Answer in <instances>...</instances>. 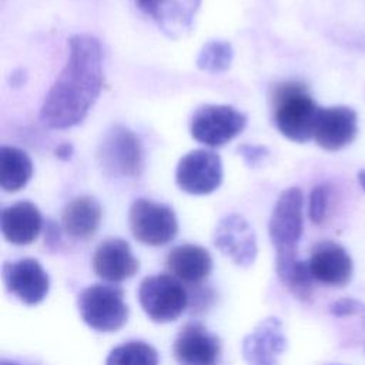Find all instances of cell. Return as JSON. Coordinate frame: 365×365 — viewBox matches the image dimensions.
Listing matches in <instances>:
<instances>
[{"label":"cell","mask_w":365,"mask_h":365,"mask_svg":"<svg viewBox=\"0 0 365 365\" xmlns=\"http://www.w3.org/2000/svg\"><path fill=\"white\" fill-rule=\"evenodd\" d=\"M285 349L282 322L275 317L261 321L242 341V356L248 365H278Z\"/></svg>","instance_id":"5bb4252c"},{"label":"cell","mask_w":365,"mask_h":365,"mask_svg":"<svg viewBox=\"0 0 365 365\" xmlns=\"http://www.w3.org/2000/svg\"><path fill=\"white\" fill-rule=\"evenodd\" d=\"M33 175V163L26 151L17 147L0 148V187L7 192L21 190Z\"/></svg>","instance_id":"44dd1931"},{"label":"cell","mask_w":365,"mask_h":365,"mask_svg":"<svg viewBox=\"0 0 365 365\" xmlns=\"http://www.w3.org/2000/svg\"><path fill=\"white\" fill-rule=\"evenodd\" d=\"M103 171L117 178H135L144 170V150L138 137L124 125L111 127L97 151Z\"/></svg>","instance_id":"5b68a950"},{"label":"cell","mask_w":365,"mask_h":365,"mask_svg":"<svg viewBox=\"0 0 365 365\" xmlns=\"http://www.w3.org/2000/svg\"><path fill=\"white\" fill-rule=\"evenodd\" d=\"M138 259L133 255L127 241L121 238H108L94 251L93 269L97 277L120 282L131 278L138 271Z\"/></svg>","instance_id":"e0dca14e"},{"label":"cell","mask_w":365,"mask_h":365,"mask_svg":"<svg viewBox=\"0 0 365 365\" xmlns=\"http://www.w3.org/2000/svg\"><path fill=\"white\" fill-rule=\"evenodd\" d=\"M247 115L231 106L207 104L191 118L190 131L194 140L207 147H221L235 138L245 127Z\"/></svg>","instance_id":"52a82bcc"},{"label":"cell","mask_w":365,"mask_h":365,"mask_svg":"<svg viewBox=\"0 0 365 365\" xmlns=\"http://www.w3.org/2000/svg\"><path fill=\"white\" fill-rule=\"evenodd\" d=\"M238 154L244 158L248 167H257L268 157L269 151L265 145L255 144H242L238 147Z\"/></svg>","instance_id":"484cf974"},{"label":"cell","mask_w":365,"mask_h":365,"mask_svg":"<svg viewBox=\"0 0 365 365\" xmlns=\"http://www.w3.org/2000/svg\"><path fill=\"white\" fill-rule=\"evenodd\" d=\"M171 38L184 37L192 27L201 0H134Z\"/></svg>","instance_id":"9a60e30c"},{"label":"cell","mask_w":365,"mask_h":365,"mask_svg":"<svg viewBox=\"0 0 365 365\" xmlns=\"http://www.w3.org/2000/svg\"><path fill=\"white\" fill-rule=\"evenodd\" d=\"M103 56L98 40L76 34L68 40V58L46 94L40 120L48 128H70L88 114L103 88Z\"/></svg>","instance_id":"6da1fadb"},{"label":"cell","mask_w":365,"mask_h":365,"mask_svg":"<svg viewBox=\"0 0 365 365\" xmlns=\"http://www.w3.org/2000/svg\"><path fill=\"white\" fill-rule=\"evenodd\" d=\"M130 228L135 240L145 245L168 244L178 231V221L171 207L138 198L130 208Z\"/></svg>","instance_id":"ba28073f"},{"label":"cell","mask_w":365,"mask_h":365,"mask_svg":"<svg viewBox=\"0 0 365 365\" xmlns=\"http://www.w3.org/2000/svg\"><path fill=\"white\" fill-rule=\"evenodd\" d=\"M101 205L90 195L73 198L64 208L61 224L67 235L76 240H87L96 234L101 222Z\"/></svg>","instance_id":"ffe728a7"},{"label":"cell","mask_w":365,"mask_h":365,"mask_svg":"<svg viewBox=\"0 0 365 365\" xmlns=\"http://www.w3.org/2000/svg\"><path fill=\"white\" fill-rule=\"evenodd\" d=\"M175 181L188 194L205 195L215 191L222 181L220 155L208 150L190 151L177 165Z\"/></svg>","instance_id":"9c48e42d"},{"label":"cell","mask_w":365,"mask_h":365,"mask_svg":"<svg viewBox=\"0 0 365 365\" xmlns=\"http://www.w3.org/2000/svg\"><path fill=\"white\" fill-rule=\"evenodd\" d=\"M0 365H20V364H16V362H11V361H4V359H3V361L0 362Z\"/></svg>","instance_id":"f1b7e54d"},{"label":"cell","mask_w":365,"mask_h":365,"mask_svg":"<svg viewBox=\"0 0 365 365\" xmlns=\"http://www.w3.org/2000/svg\"><path fill=\"white\" fill-rule=\"evenodd\" d=\"M214 245L240 267H250L257 257L255 232L240 214H230L218 221Z\"/></svg>","instance_id":"30bf717a"},{"label":"cell","mask_w":365,"mask_h":365,"mask_svg":"<svg viewBox=\"0 0 365 365\" xmlns=\"http://www.w3.org/2000/svg\"><path fill=\"white\" fill-rule=\"evenodd\" d=\"M232 46L224 40L205 43L197 57V67L208 73H222L230 68L232 61Z\"/></svg>","instance_id":"603a6c76"},{"label":"cell","mask_w":365,"mask_h":365,"mask_svg":"<svg viewBox=\"0 0 365 365\" xmlns=\"http://www.w3.org/2000/svg\"><path fill=\"white\" fill-rule=\"evenodd\" d=\"M274 123L291 141L305 143L312 138L318 106L307 87L297 81L279 84L274 91Z\"/></svg>","instance_id":"3957f363"},{"label":"cell","mask_w":365,"mask_h":365,"mask_svg":"<svg viewBox=\"0 0 365 365\" xmlns=\"http://www.w3.org/2000/svg\"><path fill=\"white\" fill-rule=\"evenodd\" d=\"M77 308L83 321L100 332L117 331L128 319L124 291L117 285L94 284L84 288L78 294Z\"/></svg>","instance_id":"277c9868"},{"label":"cell","mask_w":365,"mask_h":365,"mask_svg":"<svg viewBox=\"0 0 365 365\" xmlns=\"http://www.w3.org/2000/svg\"><path fill=\"white\" fill-rule=\"evenodd\" d=\"M3 281L9 292L26 305L41 302L50 287L48 275L37 259L23 258L3 265Z\"/></svg>","instance_id":"4fadbf2b"},{"label":"cell","mask_w":365,"mask_h":365,"mask_svg":"<svg viewBox=\"0 0 365 365\" xmlns=\"http://www.w3.org/2000/svg\"><path fill=\"white\" fill-rule=\"evenodd\" d=\"M73 155V145L70 143H61L57 148H56V157L63 160V161H67L70 160Z\"/></svg>","instance_id":"4316f807"},{"label":"cell","mask_w":365,"mask_h":365,"mask_svg":"<svg viewBox=\"0 0 365 365\" xmlns=\"http://www.w3.org/2000/svg\"><path fill=\"white\" fill-rule=\"evenodd\" d=\"M302 205V191L291 187L281 192L269 218L268 232L277 252L275 269L282 284L288 281L299 262L297 247L304 228Z\"/></svg>","instance_id":"7a4b0ae2"},{"label":"cell","mask_w":365,"mask_h":365,"mask_svg":"<svg viewBox=\"0 0 365 365\" xmlns=\"http://www.w3.org/2000/svg\"><path fill=\"white\" fill-rule=\"evenodd\" d=\"M138 299L147 317L158 324L175 321L188 305V294L173 275L147 277L138 288Z\"/></svg>","instance_id":"8992f818"},{"label":"cell","mask_w":365,"mask_h":365,"mask_svg":"<svg viewBox=\"0 0 365 365\" xmlns=\"http://www.w3.org/2000/svg\"><path fill=\"white\" fill-rule=\"evenodd\" d=\"M106 365H158V354L150 344L130 341L113 348Z\"/></svg>","instance_id":"7402d4cb"},{"label":"cell","mask_w":365,"mask_h":365,"mask_svg":"<svg viewBox=\"0 0 365 365\" xmlns=\"http://www.w3.org/2000/svg\"><path fill=\"white\" fill-rule=\"evenodd\" d=\"M329 312L335 317H352L365 314V305L354 298H342L329 305Z\"/></svg>","instance_id":"d4e9b609"},{"label":"cell","mask_w":365,"mask_h":365,"mask_svg":"<svg viewBox=\"0 0 365 365\" xmlns=\"http://www.w3.org/2000/svg\"><path fill=\"white\" fill-rule=\"evenodd\" d=\"M358 182H359L361 188L365 191V168L358 173Z\"/></svg>","instance_id":"83f0119b"},{"label":"cell","mask_w":365,"mask_h":365,"mask_svg":"<svg viewBox=\"0 0 365 365\" xmlns=\"http://www.w3.org/2000/svg\"><path fill=\"white\" fill-rule=\"evenodd\" d=\"M307 262L314 281L329 287H344L352 277V259L349 254L342 245L334 241L317 244Z\"/></svg>","instance_id":"2e32d148"},{"label":"cell","mask_w":365,"mask_h":365,"mask_svg":"<svg viewBox=\"0 0 365 365\" xmlns=\"http://www.w3.org/2000/svg\"><path fill=\"white\" fill-rule=\"evenodd\" d=\"M358 133L356 113L346 106L319 107L312 138L327 151H338L354 141Z\"/></svg>","instance_id":"8fae6325"},{"label":"cell","mask_w":365,"mask_h":365,"mask_svg":"<svg viewBox=\"0 0 365 365\" xmlns=\"http://www.w3.org/2000/svg\"><path fill=\"white\" fill-rule=\"evenodd\" d=\"M167 268L177 279L187 284L204 281L212 268L210 252L194 244L174 247L167 255Z\"/></svg>","instance_id":"d6986e66"},{"label":"cell","mask_w":365,"mask_h":365,"mask_svg":"<svg viewBox=\"0 0 365 365\" xmlns=\"http://www.w3.org/2000/svg\"><path fill=\"white\" fill-rule=\"evenodd\" d=\"M0 225L6 241L16 245H27L38 237L43 217L33 202L19 201L3 208Z\"/></svg>","instance_id":"ac0fdd59"},{"label":"cell","mask_w":365,"mask_h":365,"mask_svg":"<svg viewBox=\"0 0 365 365\" xmlns=\"http://www.w3.org/2000/svg\"><path fill=\"white\" fill-rule=\"evenodd\" d=\"M329 205V187L319 184L312 188L308 202V215L314 224H321L328 212Z\"/></svg>","instance_id":"cb8c5ba5"},{"label":"cell","mask_w":365,"mask_h":365,"mask_svg":"<svg viewBox=\"0 0 365 365\" xmlns=\"http://www.w3.org/2000/svg\"><path fill=\"white\" fill-rule=\"evenodd\" d=\"M178 365H218L221 342L200 322L185 324L173 345Z\"/></svg>","instance_id":"7c38bea8"}]
</instances>
